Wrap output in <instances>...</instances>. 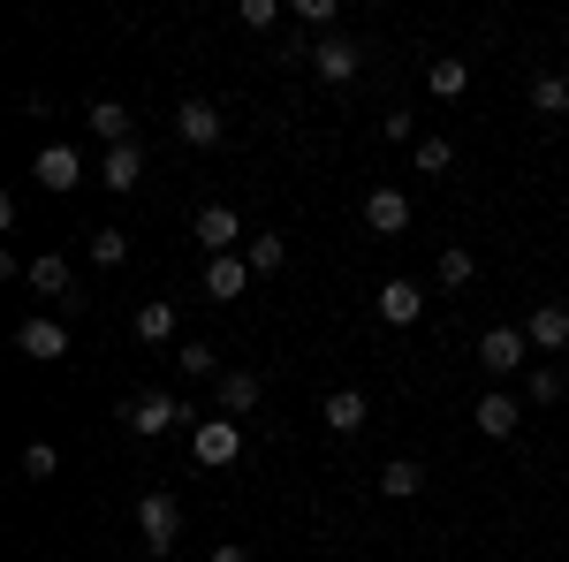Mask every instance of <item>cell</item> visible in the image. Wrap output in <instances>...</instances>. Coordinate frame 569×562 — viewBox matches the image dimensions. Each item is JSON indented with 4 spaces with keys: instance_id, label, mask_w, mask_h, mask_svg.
Masks as SVG:
<instances>
[{
    "instance_id": "6da1fadb",
    "label": "cell",
    "mask_w": 569,
    "mask_h": 562,
    "mask_svg": "<svg viewBox=\"0 0 569 562\" xmlns=\"http://www.w3.org/2000/svg\"><path fill=\"white\" fill-rule=\"evenodd\" d=\"M122 426H130L137 441H160V433H182V426H190V403H176V395L152 388V395H137L130 411H122Z\"/></svg>"
},
{
    "instance_id": "7a4b0ae2",
    "label": "cell",
    "mask_w": 569,
    "mask_h": 562,
    "mask_svg": "<svg viewBox=\"0 0 569 562\" xmlns=\"http://www.w3.org/2000/svg\"><path fill=\"white\" fill-rule=\"evenodd\" d=\"M176 532H182L176 494H160V486H152V494L137 502V540H144V555H168V548H176Z\"/></svg>"
},
{
    "instance_id": "3957f363",
    "label": "cell",
    "mask_w": 569,
    "mask_h": 562,
    "mask_svg": "<svg viewBox=\"0 0 569 562\" xmlns=\"http://www.w3.org/2000/svg\"><path fill=\"white\" fill-rule=\"evenodd\" d=\"M479 365L493 373V381H509V373H531L525 327H486V335H479Z\"/></svg>"
},
{
    "instance_id": "277c9868",
    "label": "cell",
    "mask_w": 569,
    "mask_h": 562,
    "mask_svg": "<svg viewBox=\"0 0 569 562\" xmlns=\"http://www.w3.org/2000/svg\"><path fill=\"white\" fill-rule=\"evenodd\" d=\"M190 236L206 244V259H228L236 244H251L243 220H236V206H198V214H190Z\"/></svg>"
},
{
    "instance_id": "5b68a950",
    "label": "cell",
    "mask_w": 569,
    "mask_h": 562,
    "mask_svg": "<svg viewBox=\"0 0 569 562\" xmlns=\"http://www.w3.org/2000/svg\"><path fill=\"white\" fill-rule=\"evenodd\" d=\"M190 456L220 472V464H236L243 456V418H213V426H190Z\"/></svg>"
},
{
    "instance_id": "8992f818",
    "label": "cell",
    "mask_w": 569,
    "mask_h": 562,
    "mask_svg": "<svg viewBox=\"0 0 569 562\" xmlns=\"http://www.w3.org/2000/svg\"><path fill=\"white\" fill-rule=\"evenodd\" d=\"M213 403H220V418H251V411L266 403V381L251 373V365H228V373L213 381Z\"/></svg>"
},
{
    "instance_id": "52a82bcc",
    "label": "cell",
    "mask_w": 569,
    "mask_h": 562,
    "mask_svg": "<svg viewBox=\"0 0 569 562\" xmlns=\"http://www.w3.org/2000/svg\"><path fill=\"white\" fill-rule=\"evenodd\" d=\"M176 137H182V145H198V152H213L220 137H228V115H220L213 99H182V107H176Z\"/></svg>"
},
{
    "instance_id": "ba28073f",
    "label": "cell",
    "mask_w": 569,
    "mask_h": 562,
    "mask_svg": "<svg viewBox=\"0 0 569 562\" xmlns=\"http://www.w3.org/2000/svg\"><path fill=\"white\" fill-rule=\"evenodd\" d=\"M471 426L486 433V441H517V426H525V403H517V395H479V403H471Z\"/></svg>"
},
{
    "instance_id": "9c48e42d",
    "label": "cell",
    "mask_w": 569,
    "mask_h": 562,
    "mask_svg": "<svg viewBox=\"0 0 569 562\" xmlns=\"http://www.w3.org/2000/svg\"><path fill=\"white\" fill-rule=\"evenodd\" d=\"M525 343L539 349V357H562V349H569V304H531Z\"/></svg>"
},
{
    "instance_id": "30bf717a",
    "label": "cell",
    "mask_w": 569,
    "mask_h": 562,
    "mask_svg": "<svg viewBox=\"0 0 569 562\" xmlns=\"http://www.w3.org/2000/svg\"><path fill=\"white\" fill-rule=\"evenodd\" d=\"M31 175H39L46 190H77V183H84V152H77V145H39Z\"/></svg>"
},
{
    "instance_id": "8fae6325",
    "label": "cell",
    "mask_w": 569,
    "mask_h": 562,
    "mask_svg": "<svg viewBox=\"0 0 569 562\" xmlns=\"http://www.w3.org/2000/svg\"><path fill=\"white\" fill-rule=\"evenodd\" d=\"M365 228H372V236H402V228H410V190L380 183V190L365 198Z\"/></svg>"
},
{
    "instance_id": "7c38bea8",
    "label": "cell",
    "mask_w": 569,
    "mask_h": 562,
    "mask_svg": "<svg viewBox=\"0 0 569 562\" xmlns=\"http://www.w3.org/2000/svg\"><path fill=\"white\" fill-rule=\"evenodd\" d=\"M16 349H23V357H39V365H53V357H69V327H61V319H23V327H16Z\"/></svg>"
},
{
    "instance_id": "4fadbf2b",
    "label": "cell",
    "mask_w": 569,
    "mask_h": 562,
    "mask_svg": "<svg viewBox=\"0 0 569 562\" xmlns=\"http://www.w3.org/2000/svg\"><path fill=\"white\" fill-rule=\"evenodd\" d=\"M251 282H259V274H251V259H243V252H228V259H206V297H213V304H236L243 289H251Z\"/></svg>"
},
{
    "instance_id": "5bb4252c",
    "label": "cell",
    "mask_w": 569,
    "mask_h": 562,
    "mask_svg": "<svg viewBox=\"0 0 569 562\" xmlns=\"http://www.w3.org/2000/svg\"><path fill=\"white\" fill-rule=\"evenodd\" d=\"M305 61L319 69V85H357V61H365V53H357L350 39H319Z\"/></svg>"
},
{
    "instance_id": "9a60e30c",
    "label": "cell",
    "mask_w": 569,
    "mask_h": 562,
    "mask_svg": "<svg viewBox=\"0 0 569 562\" xmlns=\"http://www.w3.org/2000/svg\"><path fill=\"white\" fill-rule=\"evenodd\" d=\"M23 282H31L39 297H53V304L77 297V274H69V259H61V252H39V259L23 266Z\"/></svg>"
},
{
    "instance_id": "2e32d148",
    "label": "cell",
    "mask_w": 569,
    "mask_h": 562,
    "mask_svg": "<svg viewBox=\"0 0 569 562\" xmlns=\"http://www.w3.org/2000/svg\"><path fill=\"white\" fill-rule=\"evenodd\" d=\"M319 418H327V426L342 433V441H357V433H365V418H372V403H365L357 388H335L327 403H319Z\"/></svg>"
},
{
    "instance_id": "e0dca14e",
    "label": "cell",
    "mask_w": 569,
    "mask_h": 562,
    "mask_svg": "<svg viewBox=\"0 0 569 562\" xmlns=\"http://www.w3.org/2000/svg\"><path fill=\"white\" fill-rule=\"evenodd\" d=\"M372 312H380L388 327H418V312H426V289H418V282H388Z\"/></svg>"
},
{
    "instance_id": "ac0fdd59",
    "label": "cell",
    "mask_w": 569,
    "mask_h": 562,
    "mask_svg": "<svg viewBox=\"0 0 569 562\" xmlns=\"http://www.w3.org/2000/svg\"><path fill=\"white\" fill-rule=\"evenodd\" d=\"M380 494H388V502H418V494H426V464H418V456H395L388 472H380Z\"/></svg>"
},
{
    "instance_id": "d6986e66",
    "label": "cell",
    "mask_w": 569,
    "mask_h": 562,
    "mask_svg": "<svg viewBox=\"0 0 569 562\" xmlns=\"http://www.w3.org/2000/svg\"><path fill=\"white\" fill-rule=\"evenodd\" d=\"M91 137H99V145H137L130 107H122V99H91Z\"/></svg>"
},
{
    "instance_id": "ffe728a7",
    "label": "cell",
    "mask_w": 569,
    "mask_h": 562,
    "mask_svg": "<svg viewBox=\"0 0 569 562\" xmlns=\"http://www.w3.org/2000/svg\"><path fill=\"white\" fill-rule=\"evenodd\" d=\"M433 282H440V289H471V282H479V259H471V244H448V252L433 259Z\"/></svg>"
},
{
    "instance_id": "44dd1931",
    "label": "cell",
    "mask_w": 569,
    "mask_h": 562,
    "mask_svg": "<svg viewBox=\"0 0 569 562\" xmlns=\"http://www.w3.org/2000/svg\"><path fill=\"white\" fill-rule=\"evenodd\" d=\"M107 190H137V183H144V152H137V145H107Z\"/></svg>"
},
{
    "instance_id": "7402d4cb",
    "label": "cell",
    "mask_w": 569,
    "mask_h": 562,
    "mask_svg": "<svg viewBox=\"0 0 569 562\" xmlns=\"http://www.w3.org/2000/svg\"><path fill=\"white\" fill-rule=\"evenodd\" d=\"M130 335H137V343H168V335H176V304H137Z\"/></svg>"
},
{
    "instance_id": "603a6c76",
    "label": "cell",
    "mask_w": 569,
    "mask_h": 562,
    "mask_svg": "<svg viewBox=\"0 0 569 562\" xmlns=\"http://www.w3.org/2000/svg\"><path fill=\"white\" fill-rule=\"evenodd\" d=\"M531 107H539V115H569V77L562 69H539V77H531Z\"/></svg>"
},
{
    "instance_id": "cb8c5ba5",
    "label": "cell",
    "mask_w": 569,
    "mask_h": 562,
    "mask_svg": "<svg viewBox=\"0 0 569 562\" xmlns=\"http://www.w3.org/2000/svg\"><path fill=\"white\" fill-rule=\"evenodd\" d=\"M410 168L418 175H448L456 168V145H448V137H418V145H410Z\"/></svg>"
},
{
    "instance_id": "d4e9b609",
    "label": "cell",
    "mask_w": 569,
    "mask_h": 562,
    "mask_svg": "<svg viewBox=\"0 0 569 562\" xmlns=\"http://www.w3.org/2000/svg\"><path fill=\"white\" fill-rule=\"evenodd\" d=\"M84 252H91V266H122L130 259V236H122V228H91Z\"/></svg>"
},
{
    "instance_id": "484cf974",
    "label": "cell",
    "mask_w": 569,
    "mask_h": 562,
    "mask_svg": "<svg viewBox=\"0 0 569 562\" xmlns=\"http://www.w3.org/2000/svg\"><path fill=\"white\" fill-rule=\"evenodd\" d=\"M243 259H251V274H281V266H289V244H281V236H251Z\"/></svg>"
},
{
    "instance_id": "4316f807",
    "label": "cell",
    "mask_w": 569,
    "mask_h": 562,
    "mask_svg": "<svg viewBox=\"0 0 569 562\" xmlns=\"http://www.w3.org/2000/svg\"><path fill=\"white\" fill-rule=\"evenodd\" d=\"M176 365L190 373V381H220V373H228V365L213 357V343H182V357H176Z\"/></svg>"
},
{
    "instance_id": "83f0119b",
    "label": "cell",
    "mask_w": 569,
    "mask_h": 562,
    "mask_svg": "<svg viewBox=\"0 0 569 562\" xmlns=\"http://www.w3.org/2000/svg\"><path fill=\"white\" fill-rule=\"evenodd\" d=\"M426 85H433L440 99H463V91H471V61H433V77H426Z\"/></svg>"
},
{
    "instance_id": "f1b7e54d",
    "label": "cell",
    "mask_w": 569,
    "mask_h": 562,
    "mask_svg": "<svg viewBox=\"0 0 569 562\" xmlns=\"http://www.w3.org/2000/svg\"><path fill=\"white\" fill-rule=\"evenodd\" d=\"M23 472H31V479H53V472H61V448H53V441H31V448H23Z\"/></svg>"
},
{
    "instance_id": "f546056e",
    "label": "cell",
    "mask_w": 569,
    "mask_h": 562,
    "mask_svg": "<svg viewBox=\"0 0 569 562\" xmlns=\"http://www.w3.org/2000/svg\"><path fill=\"white\" fill-rule=\"evenodd\" d=\"M525 381H531V403H562V373L555 365H531Z\"/></svg>"
},
{
    "instance_id": "4dcf8cb0",
    "label": "cell",
    "mask_w": 569,
    "mask_h": 562,
    "mask_svg": "<svg viewBox=\"0 0 569 562\" xmlns=\"http://www.w3.org/2000/svg\"><path fill=\"white\" fill-rule=\"evenodd\" d=\"M243 23H251V31H273V23H281V0H243Z\"/></svg>"
},
{
    "instance_id": "1f68e13d",
    "label": "cell",
    "mask_w": 569,
    "mask_h": 562,
    "mask_svg": "<svg viewBox=\"0 0 569 562\" xmlns=\"http://www.w3.org/2000/svg\"><path fill=\"white\" fill-rule=\"evenodd\" d=\"M380 137H388V145H418V122H410V115H402V107H395L388 122H380Z\"/></svg>"
},
{
    "instance_id": "d6a6232c",
    "label": "cell",
    "mask_w": 569,
    "mask_h": 562,
    "mask_svg": "<svg viewBox=\"0 0 569 562\" xmlns=\"http://www.w3.org/2000/svg\"><path fill=\"white\" fill-rule=\"evenodd\" d=\"M297 16H305L311 31H327V23H335V0H297Z\"/></svg>"
},
{
    "instance_id": "836d02e7",
    "label": "cell",
    "mask_w": 569,
    "mask_h": 562,
    "mask_svg": "<svg viewBox=\"0 0 569 562\" xmlns=\"http://www.w3.org/2000/svg\"><path fill=\"white\" fill-rule=\"evenodd\" d=\"M206 562H251V548H213Z\"/></svg>"
}]
</instances>
